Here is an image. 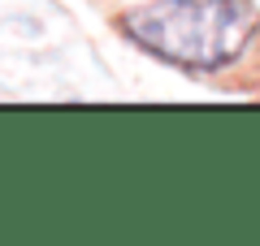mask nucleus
<instances>
[{
	"label": "nucleus",
	"instance_id": "obj_1",
	"mask_svg": "<svg viewBox=\"0 0 260 246\" xmlns=\"http://www.w3.org/2000/svg\"><path fill=\"white\" fill-rule=\"evenodd\" d=\"M117 26L165 65L221 73L256 44L260 13L247 0H139L121 9Z\"/></svg>",
	"mask_w": 260,
	"mask_h": 246
}]
</instances>
